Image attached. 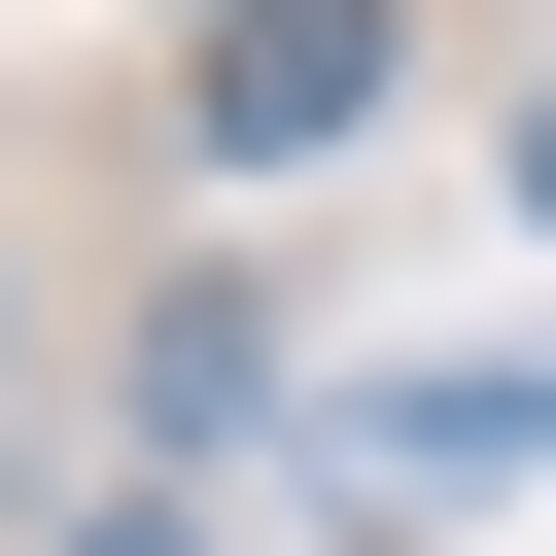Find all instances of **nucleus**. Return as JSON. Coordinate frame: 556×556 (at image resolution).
I'll list each match as a JSON object with an SVG mask.
<instances>
[{
    "label": "nucleus",
    "instance_id": "obj_1",
    "mask_svg": "<svg viewBox=\"0 0 556 556\" xmlns=\"http://www.w3.org/2000/svg\"><path fill=\"white\" fill-rule=\"evenodd\" d=\"M313 139H382V0H243L208 35V174H313Z\"/></svg>",
    "mask_w": 556,
    "mask_h": 556
},
{
    "label": "nucleus",
    "instance_id": "obj_2",
    "mask_svg": "<svg viewBox=\"0 0 556 556\" xmlns=\"http://www.w3.org/2000/svg\"><path fill=\"white\" fill-rule=\"evenodd\" d=\"M70 556H208V521H70Z\"/></svg>",
    "mask_w": 556,
    "mask_h": 556
},
{
    "label": "nucleus",
    "instance_id": "obj_3",
    "mask_svg": "<svg viewBox=\"0 0 556 556\" xmlns=\"http://www.w3.org/2000/svg\"><path fill=\"white\" fill-rule=\"evenodd\" d=\"M521 208H556V70H521Z\"/></svg>",
    "mask_w": 556,
    "mask_h": 556
},
{
    "label": "nucleus",
    "instance_id": "obj_4",
    "mask_svg": "<svg viewBox=\"0 0 556 556\" xmlns=\"http://www.w3.org/2000/svg\"><path fill=\"white\" fill-rule=\"evenodd\" d=\"M208 35H243V0H208Z\"/></svg>",
    "mask_w": 556,
    "mask_h": 556
}]
</instances>
